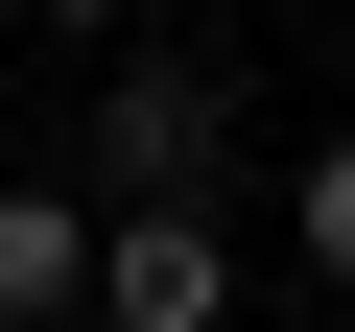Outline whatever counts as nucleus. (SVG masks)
<instances>
[{"instance_id": "obj_1", "label": "nucleus", "mask_w": 355, "mask_h": 332, "mask_svg": "<svg viewBox=\"0 0 355 332\" xmlns=\"http://www.w3.org/2000/svg\"><path fill=\"white\" fill-rule=\"evenodd\" d=\"M95 190H119V214L214 190V72H190V48H119V72H95Z\"/></svg>"}, {"instance_id": "obj_2", "label": "nucleus", "mask_w": 355, "mask_h": 332, "mask_svg": "<svg viewBox=\"0 0 355 332\" xmlns=\"http://www.w3.org/2000/svg\"><path fill=\"white\" fill-rule=\"evenodd\" d=\"M214 308H237V261H214V214H190V190L95 238V332H214Z\"/></svg>"}, {"instance_id": "obj_3", "label": "nucleus", "mask_w": 355, "mask_h": 332, "mask_svg": "<svg viewBox=\"0 0 355 332\" xmlns=\"http://www.w3.org/2000/svg\"><path fill=\"white\" fill-rule=\"evenodd\" d=\"M0 308H24V332L95 308V214H71V190H0Z\"/></svg>"}, {"instance_id": "obj_4", "label": "nucleus", "mask_w": 355, "mask_h": 332, "mask_svg": "<svg viewBox=\"0 0 355 332\" xmlns=\"http://www.w3.org/2000/svg\"><path fill=\"white\" fill-rule=\"evenodd\" d=\"M308 261L355 285V142H308Z\"/></svg>"}, {"instance_id": "obj_5", "label": "nucleus", "mask_w": 355, "mask_h": 332, "mask_svg": "<svg viewBox=\"0 0 355 332\" xmlns=\"http://www.w3.org/2000/svg\"><path fill=\"white\" fill-rule=\"evenodd\" d=\"M24 24H119V0H24Z\"/></svg>"}]
</instances>
